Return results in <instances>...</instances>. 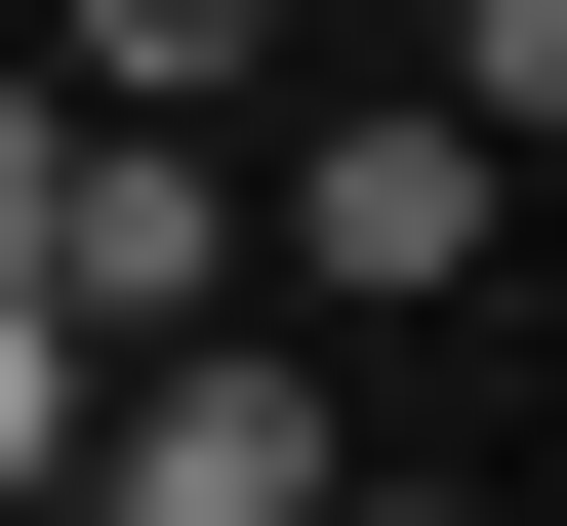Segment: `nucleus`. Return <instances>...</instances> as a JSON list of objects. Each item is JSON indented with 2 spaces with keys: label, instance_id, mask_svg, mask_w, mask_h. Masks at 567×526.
Masks as SVG:
<instances>
[{
  "label": "nucleus",
  "instance_id": "nucleus-1",
  "mask_svg": "<svg viewBox=\"0 0 567 526\" xmlns=\"http://www.w3.org/2000/svg\"><path fill=\"white\" fill-rule=\"evenodd\" d=\"M365 445H324V364H284V283L244 324H163V364H82V526H324Z\"/></svg>",
  "mask_w": 567,
  "mask_h": 526
},
{
  "label": "nucleus",
  "instance_id": "nucleus-2",
  "mask_svg": "<svg viewBox=\"0 0 567 526\" xmlns=\"http://www.w3.org/2000/svg\"><path fill=\"white\" fill-rule=\"evenodd\" d=\"M0 324H82V364L244 324V122H82V163H41V244H0Z\"/></svg>",
  "mask_w": 567,
  "mask_h": 526
},
{
  "label": "nucleus",
  "instance_id": "nucleus-3",
  "mask_svg": "<svg viewBox=\"0 0 567 526\" xmlns=\"http://www.w3.org/2000/svg\"><path fill=\"white\" fill-rule=\"evenodd\" d=\"M486 203H527V163H486V122L405 82V122H324V163L244 203V283H324V324H405V283H486Z\"/></svg>",
  "mask_w": 567,
  "mask_h": 526
},
{
  "label": "nucleus",
  "instance_id": "nucleus-4",
  "mask_svg": "<svg viewBox=\"0 0 567 526\" xmlns=\"http://www.w3.org/2000/svg\"><path fill=\"white\" fill-rule=\"evenodd\" d=\"M0 41H41L82 122H244V41H284V0H0Z\"/></svg>",
  "mask_w": 567,
  "mask_h": 526
},
{
  "label": "nucleus",
  "instance_id": "nucleus-5",
  "mask_svg": "<svg viewBox=\"0 0 567 526\" xmlns=\"http://www.w3.org/2000/svg\"><path fill=\"white\" fill-rule=\"evenodd\" d=\"M405 41H446V122H486V163L567 122V0H405Z\"/></svg>",
  "mask_w": 567,
  "mask_h": 526
},
{
  "label": "nucleus",
  "instance_id": "nucleus-6",
  "mask_svg": "<svg viewBox=\"0 0 567 526\" xmlns=\"http://www.w3.org/2000/svg\"><path fill=\"white\" fill-rule=\"evenodd\" d=\"M41 486H82V324H0V526H41Z\"/></svg>",
  "mask_w": 567,
  "mask_h": 526
},
{
  "label": "nucleus",
  "instance_id": "nucleus-7",
  "mask_svg": "<svg viewBox=\"0 0 567 526\" xmlns=\"http://www.w3.org/2000/svg\"><path fill=\"white\" fill-rule=\"evenodd\" d=\"M41 163H82V82H41V41H0V244H41Z\"/></svg>",
  "mask_w": 567,
  "mask_h": 526
},
{
  "label": "nucleus",
  "instance_id": "nucleus-8",
  "mask_svg": "<svg viewBox=\"0 0 567 526\" xmlns=\"http://www.w3.org/2000/svg\"><path fill=\"white\" fill-rule=\"evenodd\" d=\"M324 526H486V486H324Z\"/></svg>",
  "mask_w": 567,
  "mask_h": 526
},
{
  "label": "nucleus",
  "instance_id": "nucleus-9",
  "mask_svg": "<svg viewBox=\"0 0 567 526\" xmlns=\"http://www.w3.org/2000/svg\"><path fill=\"white\" fill-rule=\"evenodd\" d=\"M41 526H82V486H41Z\"/></svg>",
  "mask_w": 567,
  "mask_h": 526
}]
</instances>
